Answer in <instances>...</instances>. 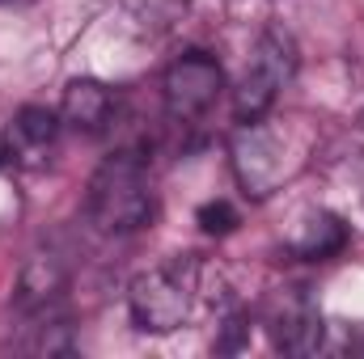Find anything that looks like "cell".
<instances>
[{"label":"cell","mask_w":364,"mask_h":359,"mask_svg":"<svg viewBox=\"0 0 364 359\" xmlns=\"http://www.w3.org/2000/svg\"><path fill=\"white\" fill-rule=\"evenodd\" d=\"M212 279H216V270L199 258H174L153 270H140L127 287V309H132L136 330H144V334L182 330L199 300H208V304L220 300V292H212Z\"/></svg>","instance_id":"cell-1"},{"label":"cell","mask_w":364,"mask_h":359,"mask_svg":"<svg viewBox=\"0 0 364 359\" xmlns=\"http://www.w3.org/2000/svg\"><path fill=\"white\" fill-rule=\"evenodd\" d=\"M85 216L106 237H132L157 220V190L136 153H114L97 165L85 194Z\"/></svg>","instance_id":"cell-2"},{"label":"cell","mask_w":364,"mask_h":359,"mask_svg":"<svg viewBox=\"0 0 364 359\" xmlns=\"http://www.w3.org/2000/svg\"><path fill=\"white\" fill-rule=\"evenodd\" d=\"M229 161H233L237 186H242L250 199H267V194H275L284 182L296 174V165H301L305 157H296L292 131L279 127V123H272V118L263 114V118L242 123V127L229 136Z\"/></svg>","instance_id":"cell-3"},{"label":"cell","mask_w":364,"mask_h":359,"mask_svg":"<svg viewBox=\"0 0 364 359\" xmlns=\"http://www.w3.org/2000/svg\"><path fill=\"white\" fill-rule=\"evenodd\" d=\"M292 72H296V43L279 26L263 30L255 38V51L246 60V72L233 85V114H237V123H250V118L272 114V106L279 101V89L292 81Z\"/></svg>","instance_id":"cell-4"},{"label":"cell","mask_w":364,"mask_h":359,"mask_svg":"<svg viewBox=\"0 0 364 359\" xmlns=\"http://www.w3.org/2000/svg\"><path fill=\"white\" fill-rule=\"evenodd\" d=\"M225 93V68L208 51H182L161 77V97L174 123H199Z\"/></svg>","instance_id":"cell-5"},{"label":"cell","mask_w":364,"mask_h":359,"mask_svg":"<svg viewBox=\"0 0 364 359\" xmlns=\"http://www.w3.org/2000/svg\"><path fill=\"white\" fill-rule=\"evenodd\" d=\"M267 334H272V347L284 355H314L326 338V326H322V313L309 296L301 292H284L267 304V317H263Z\"/></svg>","instance_id":"cell-6"},{"label":"cell","mask_w":364,"mask_h":359,"mask_svg":"<svg viewBox=\"0 0 364 359\" xmlns=\"http://www.w3.org/2000/svg\"><path fill=\"white\" fill-rule=\"evenodd\" d=\"M348 241H352V233H348L343 216H335L326 207H309L296 216L292 233L284 237V250L301 263H331L335 254L348 250Z\"/></svg>","instance_id":"cell-7"},{"label":"cell","mask_w":364,"mask_h":359,"mask_svg":"<svg viewBox=\"0 0 364 359\" xmlns=\"http://www.w3.org/2000/svg\"><path fill=\"white\" fill-rule=\"evenodd\" d=\"M68 292V267L60 254L51 250H34L26 263H21V275H17V309L30 313V317H43L51 313Z\"/></svg>","instance_id":"cell-8"},{"label":"cell","mask_w":364,"mask_h":359,"mask_svg":"<svg viewBox=\"0 0 364 359\" xmlns=\"http://www.w3.org/2000/svg\"><path fill=\"white\" fill-rule=\"evenodd\" d=\"M114 110H119V97L106 81H93V77H73L64 85L60 97V123L81 131V136H102L110 123H114Z\"/></svg>","instance_id":"cell-9"},{"label":"cell","mask_w":364,"mask_h":359,"mask_svg":"<svg viewBox=\"0 0 364 359\" xmlns=\"http://www.w3.org/2000/svg\"><path fill=\"white\" fill-rule=\"evenodd\" d=\"M9 136H13V144H17L21 157H43L55 144V136H60V114L47 110V106H21L13 114Z\"/></svg>","instance_id":"cell-10"},{"label":"cell","mask_w":364,"mask_h":359,"mask_svg":"<svg viewBox=\"0 0 364 359\" xmlns=\"http://www.w3.org/2000/svg\"><path fill=\"white\" fill-rule=\"evenodd\" d=\"M144 30H174L195 9V0H119Z\"/></svg>","instance_id":"cell-11"},{"label":"cell","mask_w":364,"mask_h":359,"mask_svg":"<svg viewBox=\"0 0 364 359\" xmlns=\"http://www.w3.org/2000/svg\"><path fill=\"white\" fill-rule=\"evenodd\" d=\"M195 220H199V228H203L208 237H225V233L237 228V207H233L229 199H208V203L195 211Z\"/></svg>","instance_id":"cell-12"},{"label":"cell","mask_w":364,"mask_h":359,"mask_svg":"<svg viewBox=\"0 0 364 359\" xmlns=\"http://www.w3.org/2000/svg\"><path fill=\"white\" fill-rule=\"evenodd\" d=\"M225 334L216 338V351L220 355H229V351H242L246 343H250V317L246 313H225V326H220Z\"/></svg>","instance_id":"cell-13"},{"label":"cell","mask_w":364,"mask_h":359,"mask_svg":"<svg viewBox=\"0 0 364 359\" xmlns=\"http://www.w3.org/2000/svg\"><path fill=\"white\" fill-rule=\"evenodd\" d=\"M17 165H21V153H17L13 136H9V131H0V170H17Z\"/></svg>","instance_id":"cell-14"},{"label":"cell","mask_w":364,"mask_h":359,"mask_svg":"<svg viewBox=\"0 0 364 359\" xmlns=\"http://www.w3.org/2000/svg\"><path fill=\"white\" fill-rule=\"evenodd\" d=\"M360 123H364V114H360Z\"/></svg>","instance_id":"cell-15"}]
</instances>
